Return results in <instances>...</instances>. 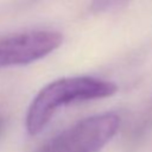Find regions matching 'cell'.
<instances>
[{
    "mask_svg": "<svg viewBox=\"0 0 152 152\" xmlns=\"http://www.w3.org/2000/svg\"><path fill=\"white\" fill-rule=\"evenodd\" d=\"M118 91L115 83L91 76L63 77L43 87L26 113L25 126L30 135L39 134L55 113L68 104L104 99Z\"/></svg>",
    "mask_w": 152,
    "mask_h": 152,
    "instance_id": "1",
    "label": "cell"
},
{
    "mask_svg": "<svg viewBox=\"0 0 152 152\" xmlns=\"http://www.w3.org/2000/svg\"><path fill=\"white\" fill-rule=\"evenodd\" d=\"M63 36L57 31L38 30L0 38V70L44 58L58 49Z\"/></svg>",
    "mask_w": 152,
    "mask_h": 152,
    "instance_id": "3",
    "label": "cell"
},
{
    "mask_svg": "<svg viewBox=\"0 0 152 152\" xmlns=\"http://www.w3.org/2000/svg\"><path fill=\"white\" fill-rule=\"evenodd\" d=\"M2 132H4V119L0 116V137H1Z\"/></svg>",
    "mask_w": 152,
    "mask_h": 152,
    "instance_id": "5",
    "label": "cell"
},
{
    "mask_svg": "<svg viewBox=\"0 0 152 152\" xmlns=\"http://www.w3.org/2000/svg\"><path fill=\"white\" fill-rule=\"evenodd\" d=\"M119 126L118 114H95L53 137L39 152H99L116 134Z\"/></svg>",
    "mask_w": 152,
    "mask_h": 152,
    "instance_id": "2",
    "label": "cell"
},
{
    "mask_svg": "<svg viewBox=\"0 0 152 152\" xmlns=\"http://www.w3.org/2000/svg\"><path fill=\"white\" fill-rule=\"evenodd\" d=\"M128 0H93L90 10L93 13H106L126 4Z\"/></svg>",
    "mask_w": 152,
    "mask_h": 152,
    "instance_id": "4",
    "label": "cell"
}]
</instances>
